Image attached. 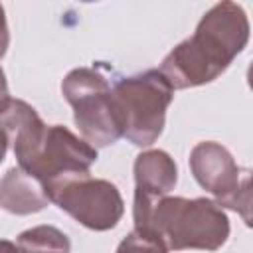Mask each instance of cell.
Returning <instances> with one entry per match:
<instances>
[{
	"mask_svg": "<svg viewBox=\"0 0 253 253\" xmlns=\"http://www.w3.org/2000/svg\"><path fill=\"white\" fill-rule=\"evenodd\" d=\"M132 219L134 229L119 245V251H215L229 237V219L210 198L162 196L152 204H132Z\"/></svg>",
	"mask_w": 253,
	"mask_h": 253,
	"instance_id": "1",
	"label": "cell"
},
{
	"mask_svg": "<svg viewBox=\"0 0 253 253\" xmlns=\"http://www.w3.org/2000/svg\"><path fill=\"white\" fill-rule=\"evenodd\" d=\"M249 42V18L235 0H219L198 22L196 32L180 42L158 71L172 89H190L217 79Z\"/></svg>",
	"mask_w": 253,
	"mask_h": 253,
	"instance_id": "2",
	"label": "cell"
},
{
	"mask_svg": "<svg viewBox=\"0 0 253 253\" xmlns=\"http://www.w3.org/2000/svg\"><path fill=\"white\" fill-rule=\"evenodd\" d=\"M113 97L123 123V136L134 146H150L164 130L166 111L174 89L158 69L121 77L113 85Z\"/></svg>",
	"mask_w": 253,
	"mask_h": 253,
	"instance_id": "3",
	"label": "cell"
},
{
	"mask_svg": "<svg viewBox=\"0 0 253 253\" xmlns=\"http://www.w3.org/2000/svg\"><path fill=\"white\" fill-rule=\"evenodd\" d=\"M61 95L71 105L73 121L89 144L105 148L123 136L113 87L95 67L71 69L61 81Z\"/></svg>",
	"mask_w": 253,
	"mask_h": 253,
	"instance_id": "4",
	"label": "cell"
},
{
	"mask_svg": "<svg viewBox=\"0 0 253 253\" xmlns=\"http://www.w3.org/2000/svg\"><path fill=\"white\" fill-rule=\"evenodd\" d=\"M49 202L93 231L113 229L123 213L125 202L119 188L103 178H91L89 172L67 174L45 182Z\"/></svg>",
	"mask_w": 253,
	"mask_h": 253,
	"instance_id": "5",
	"label": "cell"
},
{
	"mask_svg": "<svg viewBox=\"0 0 253 253\" xmlns=\"http://www.w3.org/2000/svg\"><path fill=\"white\" fill-rule=\"evenodd\" d=\"M190 170L219 206L237 211L251 225V172L239 168L223 144L213 140L198 142L190 152Z\"/></svg>",
	"mask_w": 253,
	"mask_h": 253,
	"instance_id": "6",
	"label": "cell"
},
{
	"mask_svg": "<svg viewBox=\"0 0 253 253\" xmlns=\"http://www.w3.org/2000/svg\"><path fill=\"white\" fill-rule=\"evenodd\" d=\"M95 160H97V148L93 144H89L85 138L75 136L63 125H51L45 128L40 148L36 150L32 160L24 166V170L40 178L45 188V182L53 178H61L77 172H89Z\"/></svg>",
	"mask_w": 253,
	"mask_h": 253,
	"instance_id": "7",
	"label": "cell"
},
{
	"mask_svg": "<svg viewBox=\"0 0 253 253\" xmlns=\"http://www.w3.org/2000/svg\"><path fill=\"white\" fill-rule=\"evenodd\" d=\"M0 128L6 132L8 142L14 146L18 166L24 168L40 148L47 125L32 105L10 97L8 103L0 109Z\"/></svg>",
	"mask_w": 253,
	"mask_h": 253,
	"instance_id": "8",
	"label": "cell"
},
{
	"mask_svg": "<svg viewBox=\"0 0 253 253\" xmlns=\"http://www.w3.org/2000/svg\"><path fill=\"white\" fill-rule=\"evenodd\" d=\"M134 198L158 200L168 196L178 182L174 158L160 148L144 150L134 160Z\"/></svg>",
	"mask_w": 253,
	"mask_h": 253,
	"instance_id": "9",
	"label": "cell"
},
{
	"mask_svg": "<svg viewBox=\"0 0 253 253\" xmlns=\"http://www.w3.org/2000/svg\"><path fill=\"white\" fill-rule=\"evenodd\" d=\"M49 196L40 178L20 166L10 168L0 180V208L14 215H28L47 208Z\"/></svg>",
	"mask_w": 253,
	"mask_h": 253,
	"instance_id": "10",
	"label": "cell"
},
{
	"mask_svg": "<svg viewBox=\"0 0 253 253\" xmlns=\"http://www.w3.org/2000/svg\"><path fill=\"white\" fill-rule=\"evenodd\" d=\"M18 247L20 249H57V251H69V239L65 233L51 225H38L18 235Z\"/></svg>",
	"mask_w": 253,
	"mask_h": 253,
	"instance_id": "11",
	"label": "cell"
},
{
	"mask_svg": "<svg viewBox=\"0 0 253 253\" xmlns=\"http://www.w3.org/2000/svg\"><path fill=\"white\" fill-rule=\"evenodd\" d=\"M8 45H10V30H8V20H6L4 6L0 4V59L6 55Z\"/></svg>",
	"mask_w": 253,
	"mask_h": 253,
	"instance_id": "12",
	"label": "cell"
},
{
	"mask_svg": "<svg viewBox=\"0 0 253 253\" xmlns=\"http://www.w3.org/2000/svg\"><path fill=\"white\" fill-rule=\"evenodd\" d=\"M8 99H10V93H8V81H6V73H4V69L0 67V109L8 103Z\"/></svg>",
	"mask_w": 253,
	"mask_h": 253,
	"instance_id": "13",
	"label": "cell"
},
{
	"mask_svg": "<svg viewBox=\"0 0 253 253\" xmlns=\"http://www.w3.org/2000/svg\"><path fill=\"white\" fill-rule=\"evenodd\" d=\"M6 152H8V136H6V132L0 128V164H2V160L6 158Z\"/></svg>",
	"mask_w": 253,
	"mask_h": 253,
	"instance_id": "14",
	"label": "cell"
},
{
	"mask_svg": "<svg viewBox=\"0 0 253 253\" xmlns=\"http://www.w3.org/2000/svg\"><path fill=\"white\" fill-rule=\"evenodd\" d=\"M79 2H97V0H79Z\"/></svg>",
	"mask_w": 253,
	"mask_h": 253,
	"instance_id": "15",
	"label": "cell"
}]
</instances>
